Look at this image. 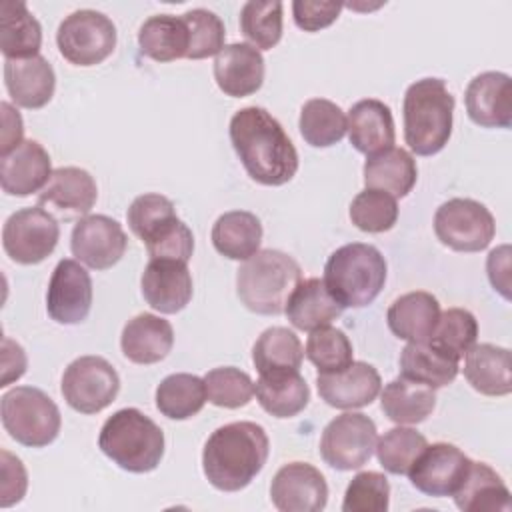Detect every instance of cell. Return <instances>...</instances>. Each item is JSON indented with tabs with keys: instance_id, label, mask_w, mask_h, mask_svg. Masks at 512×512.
<instances>
[{
	"instance_id": "6da1fadb",
	"label": "cell",
	"mask_w": 512,
	"mask_h": 512,
	"mask_svg": "<svg viewBox=\"0 0 512 512\" xmlns=\"http://www.w3.org/2000/svg\"><path fill=\"white\" fill-rule=\"evenodd\" d=\"M230 142L246 174L262 186H282L298 172V152L282 124L262 106H246L230 120Z\"/></svg>"
},
{
	"instance_id": "7a4b0ae2",
	"label": "cell",
	"mask_w": 512,
	"mask_h": 512,
	"mask_svg": "<svg viewBox=\"0 0 512 512\" xmlns=\"http://www.w3.org/2000/svg\"><path fill=\"white\" fill-rule=\"evenodd\" d=\"M268 452L270 440L260 424L230 422L208 436L202 450V470L214 488L238 492L262 472Z\"/></svg>"
},
{
	"instance_id": "3957f363",
	"label": "cell",
	"mask_w": 512,
	"mask_h": 512,
	"mask_svg": "<svg viewBox=\"0 0 512 512\" xmlns=\"http://www.w3.org/2000/svg\"><path fill=\"white\" fill-rule=\"evenodd\" d=\"M404 140L418 156L438 154L452 136L454 96L442 78H422L408 86L402 104Z\"/></svg>"
},
{
	"instance_id": "277c9868",
	"label": "cell",
	"mask_w": 512,
	"mask_h": 512,
	"mask_svg": "<svg viewBox=\"0 0 512 512\" xmlns=\"http://www.w3.org/2000/svg\"><path fill=\"white\" fill-rule=\"evenodd\" d=\"M302 280L300 264L282 250H258L236 272L240 302L256 314L276 316Z\"/></svg>"
},
{
	"instance_id": "5b68a950",
	"label": "cell",
	"mask_w": 512,
	"mask_h": 512,
	"mask_svg": "<svg viewBox=\"0 0 512 512\" xmlns=\"http://www.w3.org/2000/svg\"><path fill=\"white\" fill-rule=\"evenodd\" d=\"M98 448L118 468L144 474L156 470L164 456V432L138 408H122L102 424Z\"/></svg>"
},
{
	"instance_id": "8992f818",
	"label": "cell",
	"mask_w": 512,
	"mask_h": 512,
	"mask_svg": "<svg viewBox=\"0 0 512 512\" xmlns=\"http://www.w3.org/2000/svg\"><path fill=\"white\" fill-rule=\"evenodd\" d=\"M386 272V260L376 246L352 242L330 254L322 280L342 308H364L382 292Z\"/></svg>"
},
{
	"instance_id": "52a82bcc",
	"label": "cell",
	"mask_w": 512,
	"mask_h": 512,
	"mask_svg": "<svg viewBox=\"0 0 512 512\" xmlns=\"http://www.w3.org/2000/svg\"><path fill=\"white\" fill-rule=\"evenodd\" d=\"M2 426L12 440L44 448L58 438L62 416L54 400L34 386H16L2 396Z\"/></svg>"
},
{
	"instance_id": "ba28073f",
	"label": "cell",
	"mask_w": 512,
	"mask_h": 512,
	"mask_svg": "<svg viewBox=\"0 0 512 512\" xmlns=\"http://www.w3.org/2000/svg\"><path fill=\"white\" fill-rule=\"evenodd\" d=\"M56 44L64 60L74 66H96L116 48V26L98 10H76L68 14L56 32Z\"/></svg>"
},
{
	"instance_id": "9c48e42d",
	"label": "cell",
	"mask_w": 512,
	"mask_h": 512,
	"mask_svg": "<svg viewBox=\"0 0 512 512\" xmlns=\"http://www.w3.org/2000/svg\"><path fill=\"white\" fill-rule=\"evenodd\" d=\"M376 424L362 412H344L322 430L320 456L334 470H358L374 454Z\"/></svg>"
},
{
	"instance_id": "30bf717a",
	"label": "cell",
	"mask_w": 512,
	"mask_h": 512,
	"mask_svg": "<svg viewBox=\"0 0 512 512\" xmlns=\"http://www.w3.org/2000/svg\"><path fill=\"white\" fill-rule=\"evenodd\" d=\"M60 390L72 410L96 414L114 402L120 390V378L106 358L80 356L66 366Z\"/></svg>"
},
{
	"instance_id": "8fae6325",
	"label": "cell",
	"mask_w": 512,
	"mask_h": 512,
	"mask_svg": "<svg viewBox=\"0 0 512 512\" xmlns=\"http://www.w3.org/2000/svg\"><path fill=\"white\" fill-rule=\"evenodd\" d=\"M434 232L444 246L456 252H480L492 242L496 222L482 202L452 198L436 210Z\"/></svg>"
},
{
	"instance_id": "7c38bea8",
	"label": "cell",
	"mask_w": 512,
	"mask_h": 512,
	"mask_svg": "<svg viewBox=\"0 0 512 512\" xmlns=\"http://www.w3.org/2000/svg\"><path fill=\"white\" fill-rule=\"evenodd\" d=\"M60 238L56 218L42 206H28L10 214L2 228V246L10 260L18 264H40Z\"/></svg>"
},
{
	"instance_id": "4fadbf2b",
	"label": "cell",
	"mask_w": 512,
	"mask_h": 512,
	"mask_svg": "<svg viewBox=\"0 0 512 512\" xmlns=\"http://www.w3.org/2000/svg\"><path fill=\"white\" fill-rule=\"evenodd\" d=\"M472 460L454 444H428L408 470L410 484L428 496H452L468 474Z\"/></svg>"
},
{
	"instance_id": "5bb4252c",
	"label": "cell",
	"mask_w": 512,
	"mask_h": 512,
	"mask_svg": "<svg viewBox=\"0 0 512 512\" xmlns=\"http://www.w3.org/2000/svg\"><path fill=\"white\" fill-rule=\"evenodd\" d=\"M128 246L122 226L104 214H88L80 218L70 236V250L88 268L108 270L120 262Z\"/></svg>"
},
{
	"instance_id": "9a60e30c",
	"label": "cell",
	"mask_w": 512,
	"mask_h": 512,
	"mask_svg": "<svg viewBox=\"0 0 512 512\" xmlns=\"http://www.w3.org/2000/svg\"><path fill=\"white\" fill-rule=\"evenodd\" d=\"M92 308V278L84 266L72 258L56 264L48 292L46 312L58 324H80Z\"/></svg>"
},
{
	"instance_id": "2e32d148",
	"label": "cell",
	"mask_w": 512,
	"mask_h": 512,
	"mask_svg": "<svg viewBox=\"0 0 512 512\" xmlns=\"http://www.w3.org/2000/svg\"><path fill=\"white\" fill-rule=\"evenodd\" d=\"M270 500L280 512H320L328 502V484L316 466L288 462L272 478Z\"/></svg>"
},
{
	"instance_id": "e0dca14e",
	"label": "cell",
	"mask_w": 512,
	"mask_h": 512,
	"mask_svg": "<svg viewBox=\"0 0 512 512\" xmlns=\"http://www.w3.org/2000/svg\"><path fill=\"white\" fill-rule=\"evenodd\" d=\"M98 198V186L94 176L78 166L56 168L48 184L38 194V206L52 216L72 220L84 218L92 210Z\"/></svg>"
},
{
	"instance_id": "ac0fdd59",
	"label": "cell",
	"mask_w": 512,
	"mask_h": 512,
	"mask_svg": "<svg viewBox=\"0 0 512 512\" xmlns=\"http://www.w3.org/2000/svg\"><path fill=\"white\" fill-rule=\"evenodd\" d=\"M142 296L160 314H176L192 300V276L186 262L150 258L140 278Z\"/></svg>"
},
{
	"instance_id": "d6986e66",
	"label": "cell",
	"mask_w": 512,
	"mask_h": 512,
	"mask_svg": "<svg viewBox=\"0 0 512 512\" xmlns=\"http://www.w3.org/2000/svg\"><path fill=\"white\" fill-rule=\"evenodd\" d=\"M316 386L320 398L338 410L364 408L380 394V374L368 362H352L338 372H318Z\"/></svg>"
},
{
	"instance_id": "ffe728a7",
	"label": "cell",
	"mask_w": 512,
	"mask_h": 512,
	"mask_svg": "<svg viewBox=\"0 0 512 512\" xmlns=\"http://www.w3.org/2000/svg\"><path fill=\"white\" fill-rule=\"evenodd\" d=\"M470 120L482 128L512 126V80L504 72H482L470 80L464 92Z\"/></svg>"
},
{
	"instance_id": "44dd1931",
	"label": "cell",
	"mask_w": 512,
	"mask_h": 512,
	"mask_svg": "<svg viewBox=\"0 0 512 512\" xmlns=\"http://www.w3.org/2000/svg\"><path fill=\"white\" fill-rule=\"evenodd\" d=\"M214 80L232 98H244L262 88L264 58L258 48L246 42L226 44L214 58Z\"/></svg>"
},
{
	"instance_id": "7402d4cb",
	"label": "cell",
	"mask_w": 512,
	"mask_h": 512,
	"mask_svg": "<svg viewBox=\"0 0 512 512\" xmlns=\"http://www.w3.org/2000/svg\"><path fill=\"white\" fill-rule=\"evenodd\" d=\"M50 156L36 140H22L0 158V184L10 196H30L44 188L52 176Z\"/></svg>"
},
{
	"instance_id": "603a6c76",
	"label": "cell",
	"mask_w": 512,
	"mask_h": 512,
	"mask_svg": "<svg viewBox=\"0 0 512 512\" xmlns=\"http://www.w3.org/2000/svg\"><path fill=\"white\" fill-rule=\"evenodd\" d=\"M4 84L8 96L22 108L38 110L46 106L56 88V74L44 56L4 60Z\"/></svg>"
},
{
	"instance_id": "cb8c5ba5",
	"label": "cell",
	"mask_w": 512,
	"mask_h": 512,
	"mask_svg": "<svg viewBox=\"0 0 512 512\" xmlns=\"http://www.w3.org/2000/svg\"><path fill=\"white\" fill-rule=\"evenodd\" d=\"M346 132L350 144L366 156L390 148L396 136L390 106L376 98L358 100L348 110Z\"/></svg>"
},
{
	"instance_id": "d4e9b609",
	"label": "cell",
	"mask_w": 512,
	"mask_h": 512,
	"mask_svg": "<svg viewBox=\"0 0 512 512\" xmlns=\"http://www.w3.org/2000/svg\"><path fill=\"white\" fill-rule=\"evenodd\" d=\"M174 346L172 324L156 314L142 312L122 328V354L134 364H156L168 356Z\"/></svg>"
},
{
	"instance_id": "484cf974",
	"label": "cell",
	"mask_w": 512,
	"mask_h": 512,
	"mask_svg": "<svg viewBox=\"0 0 512 512\" xmlns=\"http://www.w3.org/2000/svg\"><path fill=\"white\" fill-rule=\"evenodd\" d=\"M464 378L484 396H506L512 392L510 350L496 344H474L464 354Z\"/></svg>"
},
{
	"instance_id": "4316f807",
	"label": "cell",
	"mask_w": 512,
	"mask_h": 512,
	"mask_svg": "<svg viewBox=\"0 0 512 512\" xmlns=\"http://www.w3.org/2000/svg\"><path fill=\"white\" fill-rule=\"evenodd\" d=\"M438 318L440 304L436 296L426 290H414L398 296L386 312L390 332L406 342L428 340Z\"/></svg>"
},
{
	"instance_id": "83f0119b",
	"label": "cell",
	"mask_w": 512,
	"mask_h": 512,
	"mask_svg": "<svg viewBox=\"0 0 512 512\" xmlns=\"http://www.w3.org/2000/svg\"><path fill=\"white\" fill-rule=\"evenodd\" d=\"M342 310L344 308L328 292L322 278H306L300 280L290 294L284 314L294 328L312 332L316 328L328 326L342 314Z\"/></svg>"
},
{
	"instance_id": "f1b7e54d",
	"label": "cell",
	"mask_w": 512,
	"mask_h": 512,
	"mask_svg": "<svg viewBox=\"0 0 512 512\" xmlns=\"http://www.w3.org/2000/svg\"><path fill=\"white\" fill-rule=\"evenodd\" d=\"M362 172L366 188L388 192L394 198L408 196L418 178L414 156L398 146L368 156Z\"/></svg>"
},
{
	"instance_id": "f546056e",
	"label": "cell",
	"mask_w": 512,
	"mask_h": 512,
	"mask_svg": "<svg viewBox=\"0 0 512 512\" xmlns=\"http://www.w3.org/2000/svg\"><path fill=\"white\" fill-rule=\"evenodd\" d=\"M452 498L462 512L510 510V490L500 474L486 462L472 460L466 478L452 494Z\"/></svg>"
},
{
	"instance_id": "4dcf8cb0",
	"label": "cell",
	"mask_w": 512,
	"mask_h": 512,
	"mask_svg": "<svg viewBox=\"0 0 512 512\" xmlns=\"http://www.w3.org/2000/svg\"><path fill=\"white\" fill-rule=\"evenodd\" d=\"M42 26L22 0L0 4V50L6 60L38 56Z\"/></svg>"
},
{
	"instance_id": "1f68e13d",
	"label": "cell",
	"mask_w": 512,
	"mask_h": 512,
	"mask_svg": "<svg viewBox=\"0 0 512 512\" xmlns=\"http://www.w3.org/2000/svg\"><path fill=\"white\" fill-rule=\"evenodd\" d=\"M254 392L262 410L274 418H292L310 402V388L300 370L262 374L254 384Z\"/></svg>"
},
{
	"instance_id": "d6a6232c",
	"label": "cell",
	"mask_w": 512,
	"mask_h": 512,
	"mask_svg": "<svg viewBox=\"0 0 512 512\" xmlns=\"http://www.w3.org/2000/svg\"><path fill=\"white\" fill-rule=\"evenodd\" d=\"M210 238L216 252L224 258L248 260L260 248L262 224L252 212L230 210L216 218Z\"/></svg>"
},
{
	"instance_id": "836d02e7",
	"label": "cell",
	"mask_w": 512,
	"mask_h": 512,
	"mask_svg": "<svg viewBox=\"0 0 512 512\" xmlns=\"http://www.w3.org/2000/svg\"><path fill=\"white\" fill-rule=\"evenodd\" d=\"M380 406L388 420L412 426L424 422L432 414L436 406V392L430 386L398 376L384 386Z\"/></svg>"
},
{
	"instance_id": "e575fe53",
	"label": "cell",
	"mask_w": 512,
	"mask_h": 512,
	"mask_svg": "<svg viewBox=\"0 0 512 512\" xmlns=\"http://www.w3.org/2000/svg\"><path fill=\"white\" fill-rule=\"evenodd\" d=\"M458 362L428 340L408 342L400 352V376L436 390L454 382L460 370Z\"/></svg>"
},
{
	"instance_id": "d590c367",
	"label": "cell",
	"mask_w": 512,
	"mask_h": 512,
	"mask_svg": "<svg viewBox=\"0 0 512 512\" xmlns=\"http://www.w3.org/2000/svg\"><path fill=\"white\" fill-rule=\"evenodd\" d=\"M140 52L156 62L186 58L190 46L188 26L182 16L156 14L142 22L138 30Z\"/></svg>"
},
{
	"instance_id": "8d00e7d4",
	"label": "cell",
	"mask_w": 512,
	"mask_h": 512,
	"mask_svg": "<svg viewBox=\"0 0 512 512\" xmlns=\"http://www.w3.org/2000/svg\"><path fill=\"white\" fill-rule=\"evenodd\" d=\"M302 358V342L286 326L266 328L252 346V362L260 376L300 370Z\"/></svg>"
},
{
	"instance_id": "74e56055",
	"label": "cell",
	"mask_w": 512,
	"mask_h": 512,
	"mask_svg": "<svg viewBox=\"0 0 512 512\" xmlns=\"http://www.w3.org/2000/svg\"><path fill=\"white\" fill-rule=\"evenodd\" d=\"M156 408L170 420H188L196 416L206 400L204 378L188 372L166 376L156 388Z\"/></svg>"
},
{
	"instance_id": "f35d334b",
	"label": "cell",
	"mask_w": 512,
	"mask_h": 512,
	"mask_svg": "<svg viewBox=\"0 0 512 512\" xmlns=\"http://www.w3.org/2000/svg\"><path fill=\"white\" fill-rule=\"evenodd\" d=\"M298 128L306 144L314 148H328L344 138L346 114L332 100L310 98L300 110Z\"/></svg>"
},
{
	"instance_id": "ab89813d",
	"label": "cell",
	"mask_w": 512,
	"mask_h": 512,
	"mask_svg": "<svg viewBox=\"0 0 512 512\" xmlns=\"http://www.w3.org/2000/svg\"><path fill=\"white\" fill-rule=\"evenodd\" d=\"M478 322L466 308H448L440 312V318L428 338L432 346L444 354L460 360L476 344Z\"/></svg>"
},
{
	"instance_id": "60d3db41",
	"label": "cell",
	"mask_w": 512,
	"mask_h": 512,
	"mask_svg": "<svg viewBox=\"0 0 512 512\" xmlns=\"http://www.w3.org/2000/svg\"><path fill=\"white\" fill-rule=\"evenodd\" d=\"M428 446L424 434L414 428L398 424L376 440V456L380 466L390 474H408L414 460Z\"/></svg>"
},
{
	"instance_id": "b9f144b4",
	"label": "cell",
	"mask_w": 512,
	"mask_h": 512,
	"mask_svg": "<svg viewBox=\"0 0 512 512\" xmlns=\"http://www.w3.org/2000/svg\"><path fill=\"white\" fill-rule=\"evenodd\" d=\"M240 30L254 48L272 50L282 38V2H246L240 10Z\"/></svg>"
},
{
	"instance_id": "7bdbcfd3",
	"label": "cell",
	"mask_w": 512,
	"mask_h": 512,
	"mask_svg": "<svg viewBox=\"0 0 512 512\" xmlns=\"http://www.w3.org/2000/svg\"><path fill=\"white\" fill-rule=\"evenodd\" d=\"M304 354L318 368V372H338L354 362L350 338L344 334V330L330 324L310 332Z\"/></svg>"
},
{
	"instance_id": "ee69618b",
	"label": "cell",
	"mask_w": 512,
	"mask_h": 512,
	"mask_svg": "<svg viewBox=\"0 0 512 512\" xmlns=\"http://www.w3.org/2000/svg\"><path fill=\"white\" fill-rule=\"evenodd\" d=\"M350 220L362 232H388L398 220L396 198L382 190L364 188L350 204Z\"/></svg>"
},
{
	"instance_id": "f6af8a7d",
	"label": "cell",
	"mask_w": 512,
	"mask_h": 512,
	"mask_svg": "<svg viewBox=\"0 0 512 512\" xmlns=\"http://www.w3.org/2000/svg\"><path fill=\"white\" fill-rule=\"evenodd\" d=\"M208 402L218 408H242L252 400L254 382L252 378L234 366H220L204 376Z\"/></svg>"
},
{
	"instance_id": "bcb514c9",
	"label": "cell",
	"mask_w": 512,
	"mask_h": 512,
	"mask_svg": "<svg viewBox=\"0 0 512 512\" xmlns=\"http://www.w3.org/2000/svg\"><path fill=\"white\" fill-rule=\"evenodd\" d=\"M188 34H190V46L186 58L190 60H202L208 56L218 54L226 44V28L218 14L206 8H192L182 14Z\"/></svg>"
},
{
	"instance_id": "7dc6e473",
	"label": "cell",
	"mask_w": 512,
	"mask_h": 512,
	"mask_svg": "<svg viewBox=\"0 0 512 512\" xmlns=\"http://www.w3.org/2000/svg\"><path fill=\"white\" fill-rule=\"evenodd\" d=\"M388 506L390 484L382 472H358L344 492V512H386Z\"/></svg>"
},
{
	"instance_id": "c3c4849f",
	"label": "cell",
	"mask_w": 512,
	"mask_h": 512,
	"mask_svg": "<svg viewBox=\"0 0 512 512\" xmlns=\"http://www.w3.org/2000/svg\"><path fill=\"white\" fill-rule=\"evenodd\" d=\"M174 218H176V208L172 200L156 192L136 196L126 212L130 230L142 242L148 240L154 232H158L164 224H168Z\"/></svg>"
},
{
	"instance_id": "681fc988",
	"label": "cell",
	"mask_w": 512,
	"mask_h": 512,
	"mask_svg": "<svg viewBox=\"0 0 512 512\" xmlns=\"http://www.w3.org/2000/svg\"><path fill=\"white\" fill-rule=\"evenodd\" d=\"M146 252L150 258H170L188 262L194 252V236L192 230L176 216L166 226H162L156 234H152L146 242Z\"/></svg>"
},
{
	"instance_id": "f907efd6",
	"label": "cell",
	"mask_w": 512,
	"mask_h": 512,
	"mask_svg": "<svg viewBox=\"0 0 512 512\" xmlns=\"http://www.w3.org/2000/svg\"><path fill=\"white\" fill-rule=\"evenodd\" d=\"M342 2H318V0H294L292 14L294 22L304 32H318L328 28L340 16Z\"/></svg>"
},
{
	"instance_id": "816d5d0a",
	"label": "cell",
	"mask_w": 512,
	"mask_h": 512,
	"mask_svg": "<svg viewBox=\"0 0 512 512\" xmlns=\"http://www.w3.org/2000/svg\"><path fill=\"white\" fill-rule=\"evenodd\" d=\"M0 506L8 508L12 504H18L28 488V474L22 464V460L8 450L0 452Z\"/></svg>"
},
{
	"instance_id": "f5cc1de1",
	"label": "cell",
	"mask_w": 512,
	"mask_h": 512,
	"mask_svg": "<svg viewBox=\"0 0 512 512\" xmlns=\"http://www.w3.org/2000/svg\"><path fill=\"white\" fill-rule=\"evenodd\" d=\"M488 280L506 300H510V246L502 244L488 254L486 260Z\"/></svg>"
},
{
	"instance_id": "db71d44e",
	"label": "cell",
	"mask_w": 512,
	"mask_h": 512,
	"mask_svg": "<svg viewBox=\"0 0 512 512\" xmlns=\"http://www.w3.org/2000/svg\"><path fill=\"white\" fill-rule=\"evenodd\" d=\"M26 372V354L24 348L10 340L2 338V380L0 386H8L12 380H18Z\"/></svg>"
},
{
	"instance_id": "11a10c76",
	"label": "cell",
	"mask_w": 512,
	"mask_h": 512,
	"mask_svg": "<svg viewBox=\"0 0 512 512\" xmlns=\"http://www.w3.org/2000/svg\"><path fill=\"white\" fill-rule=\"evenodd\" d=\"M0 108H2V146H0V152L8 154L10 150H14L22 142L24 126H22L20 112L12 104L2 102Z\"/></svg>"
}]
</instances>
